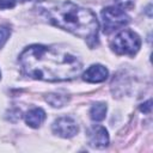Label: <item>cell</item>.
<instances>
[{
  "instance_id": "5b68a950",
  "label": "cell",
  "mask_w": 153,
  "mask_h": 153,
  "mask_svg": "<svg viewBox=\"0 0 153 153\" xmlns=\"http://www.w3.org/2000/svg\"><path fill=\"white\" fill-rule=\"evenodd\" d=\"M51 129H53V133L56 134L57 136L68 139V137L74 136L78 133L79 127H78V123L72 117L63 116V117L57 118L53 123Z\"/></svg>"
},
{
  "instance_id": "4fadbf2b",
  "label": "cell",
  "mask_w": 153,
  "mask_h": 153,
  "mask_svg": "<svg viewBox=\"0 0 153 153\" xmlns=\"http://www.w3.org/2000/svg\"><path fill=\"white\" fill-rule=\"evenodd\" d=\"M17 0H0V8L5 10V8H13L16 6Z\"/></svg>"
},
{
  "instance_id": "3957f363",
  "label": "cell",
  "mask_w": 153,
  "mask_h": 153,
  "mask_svg": "<svg viewBox=\"0 0 153 153\" xmlns=\"http://www.w3.org/2000/svg\"><path fill=\"white\" fill-rule=\"evenodd\" d=\"M110 47L117 55L134 56L141 47V38L136 32L126 29L115 36L110 43Z\"/></svg>"
},
{
  "instance_id": "277c9868",
  "label": "cell",
  "mask_w": 153,
  "mask_h": 153,
  "mask_svg": "<svg viewBox=\"0 0 153 153\" xmlns=\"http://www.w3.org/2000/svg\"><path fill=\"white\" fill-rule=\"evenodd\" d=\"M102 22H103V32L109 35L129 23V17L127 13L117 6H108L100 12Z\"/></svg>"
},
{
  "instance_id": "7c38bea8",
  "label": "cell",
  "mask_w": 153,
  "mask_h": 153,
  "mask_svg": "<svg viewBox=\"0 0 153 153\" xmlns=\"http://www.w3.org/2000/svg\"><path fill=\"white\" fill-rule=\"evenodd\" d=\"M134 1L135 0H115V2L118 5V7L123 8H131L134 6Z\"/></svg>"
},
{
  "instance_id": "6da1fadb",
  "label": "cell",
  "mask_w": 153,
  "mask_h": 153,
  "mask_svg": "<svg viewBox=\"0 0 153 153\" xmlns=\"http://www.w3.org/2000/svg\"><path fill=\"white\" fill-rule=\"evenodd\" d=\"M18 62L26 76L53 82L72 80L82 69L80 59L67 49L43 44L25 48Z\"/></svg>"
},
{
  "instance_id": "ba28073f",
  "label": "cell",
  "mask_w": 153,
  "mask_h": 153,
  "mask_svg": "<svg viewBox=\"0 0 153 153\" xmlns=\"http://www.w3.org/2000/svg\"><path fill=\"white\" fill-rule=\"evenodd\" d=\"M45 112L41 108H33L25 114V122L31 128H38L45 121Z\"/></svg>"
},
{
  "instance_id": "52a82bcc",
  "label": "cell",
  "mask_w": 153,
  "mask_h": 153,
  "mask_svg": "<svg viewBox=\"0 0 153 153\" xmlns=\"http://www.w3.org/2000/svg\"><path fill=\"white\" fill-rule=\"evenodd\" d=\"M108 69L103 65H92L82 74V79L87 82H102L108 78Z\"/></svg>"
},
{
  "instance_id": "8992f818",
  "label": "cell",
  "mask_w": 153,
  "mask_h": 153,
  "mask_svg": "<svg viewBox=\"0 0 153 153\" xmlns=\"http://www.w3.org/2000/svg\"><path fill=\"white\" fill-rule=\"evenodd\" d=\"M88 142L96 148H104L109 145V134L108 130L102 126H94L90 128L87 133Z\"/></svg>"
},
{
  "instance_id": "5bb4252c",
  "label": "cell",
  "mask_w": 153,
  "mask_h": 153,
  "mask_svg": "<svg viewBox=\"0 0 153 153\" xmlns=\"http://www.w3.org/2000/svg\"><path fill=\"white\" fill-rule=\"evenodd\" d=\"M152 102H151V99L149 100H147L146 103H143V104H141V106H140V110L141 111H143V112H146V114H149L151 112V109H152Z\"/></svg>"
},
{
  "instance_id": "30bf717a",
  "label": "cell",
  "mask_w": 153,
  "mask_h": 153,
  "mask_svg": "<svg viewBox=\"0 0 153 153\" xmlns=\"http://www.w3.org/2000/svg\"><path fill=\"white\" fill-rule=\"evenodd\" d=\"M11 35V30L8 27H0V48L4 47V44L7 42L8 37Z\"/></svg>"
},
{
  "instance_id": "9a60e30c",
  "label": "cell",
  "mask_w": 153,
  "mask_h": 153,
  "mask_svg": "<svg viewBox=\"0 0 153 153\" xmlns=\"http://www.w3.org/2000/svg\"><path fill=\"white\" fill-rule=\"evenodd\" d=\"M20 1H22V2H24V1H29V0H20Z\"/></svg>"
},
{
  "instance_id": "2e32d148",
  "label": "cell",
  "mask_w": 153,
  "mask_h": 153,
  "mask_svg": "<svg viewBox=\"0 0 153 153\" xmlns=\"http://www.w3.org/2000/svg\"><path fill=\"white\" fill-rule=\"evenodd\" d=\"M0 79H1V72H0Z\"/></svg>"
},
{
  "instance_id": "7a4b0ae2",
  "label": "cell",
  "mask_w": 153,
  "mask_h": 153,
  "mask_svg": "<svg viewBox=\"0 0 153 153\" xmlns=\"http://www.w3.org/2000/svg\"><path fill=\"white\" fill-rule=\"evenodd\" d=\"M36 8L53 25L86 39L90 47L97 45L99 23L92 11L60 0H41Z\"/></svg>"
},
{
  "instance_id": "9c48e42d",
  "label": "cell",
  "mask_w": 153,
  "mask_h": 153,
  "mask_svg": "<svg viewBox=\"0 0 153 153\" xmlns=\"http://www.w3.org/2000/svg\"><path fill=\"white\" fill-rule=\"evenodd\" d=\"M106 104L105 103H96L92 105L91 110H90V117L93 120V121H103L105 118V115H106Z\"/></svg>"
},
{
  "instance_id": "8fae6325",
  "label": "cell",
  "mask_w": 153,
  "mask_h": 153,
  "mask_svg": "<svg viewBox=\"0 0 153 153\" xmlns=\"http://www.w3.org/2000/svg\"><path fill=\"white\" fill-rule=\"evenodd\" d=\"M48 97H51V98L55 99V100H49V103L53 106H62L66 102V98H63L61 94H49Z\"/></svg>"
}]
</instances>
